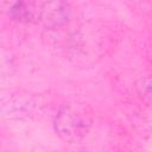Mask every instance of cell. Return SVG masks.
Instances as JSON below:
<instances>
[{
    "mask_svg": "<svg viewBox=\"0 0 152 152\" xmlns=\"http://www.w3.org/2000/svg\"><path fill=\"white\" fill-rule=\"evenodd\" d=\"M91 126V112L83 103L74 102L63 104L53 119L56 134L63 141L69 144L82 141L89 133Z\"/></svg>",
    "mask_w": 152,
    "mask_h": 152,
    "instance_id": "cell-2",
    "label": "cell"
},
{
    "mask_svg": "<svg viewBox=\"0 0 152 152\" xmlns=\"http://www.w3.org/2000/svg\"><path fill=\"white\" fill-rule=\"evenodd\" d=\"M39 101L28 93L17 91L2 97L1 110L8 118H31L36 115Z\"/></svg>",
    "mask_w": 152,
    "mask_h": 152,
    "instance_id": "cell-3",
    "label": "cell"
},
{
    "mask_svg": "<svg viewBox=\"0 0 152 152\" xmlns=\"http://www.w3.org/2000/svg\"><path fill=\"white\" fill-rule=\"evenodd\" d=\"M71 14L66 0H17L11 7V17L20 23L57 28L68 23Z\"/></svg>",
    "mask_w": 152,
    "mask_h": 152,
    "instance_id": "cell-1",
    "label": "cell"
},
{
    "mask_svg": "<svg viewBox=\"0 0 152 152\" xmlns=\"http://www.w3.org/2000/svg\"><path fill=\"white\" fill-rule=\"evenodd\" d=\"M137 90L140 99L148 107H152V75L141 78L137 84Z\"/></svg>",
    "mask_w": 152,
    "mask_h": 152,
    "instance_id": "cell-4",
    "label": "cell"
}]
</instances>
